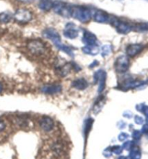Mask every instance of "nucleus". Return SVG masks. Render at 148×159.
<instances>
[{
	"label": "nucleus",
	"instance_id": "obj_1",
	"mask_svg": "<svg viewBox=\"0 0 148 159\" xmlns=\"http://www.w3.org/2000/svg\"><path fill=\"white\" fill-rule=\"evenodd\" d=\"M44 35L48 39L51 40L54 45L61 51L64 52L70 56H74V53L72 48L68 45H66L61 43V36L55 29L47 28L44 31Z\"/></svg>",
	"mask_w": 148,
	"mask_h": 159
},
{
	"label": "nucleus",
	"instance_id": "obj_2",
	"mask_svg": "<svg viewBox=\"0 0 148 159\" xmlns=\"http://www.w3.org/2000/svg\"><path fill=\"white\" fill-rule=\"evenodd\" d=\"M72 17L82 23H88L92 17V13L86 7L76 5L72 7Z\"/></svg>",
	"mask_w": 148,
	"mask_h": 159
},
{
	"label": "nucleus",
	"instance_id": "obj_3",
	"mask_svg": "<svg viewBox=\"0 0 148 159\" xmlns=\"http://www.w3.org/2000/svg\"><path fill=\"white\" fill-rule=\"evenodd\" d=\"M72 6L61 1L53 2V9L56 14L64 17H72Z\"/></svg>",
	"mask_w": 148,
	"mask_h": 159
},
{
	"label": "nucleus",
	"instance_id": "obj_4",
	"mask_svg": "<svg viewBox=\"0 0 148 159\" xmlns=\"http://www.w3.org/2000/svg\"><path fill=\"white\" fill-rule=\"evenodd\" d=\"M28 51L35 56H41L45 53V45L40 39L31 40L27 44Z\"/></svg>",
	"mask_w": 148,
	"mask_h": 159
},
{
	"label": "nucleus",
	"instance_id": "obj_5",
	"mask_svg": "<svg viewBox=\"0 0 148 159\" xmlns=\"http://www.w3.org/2000/svg\"><path fill=\"white\" fill-rule=\"evenodd\" d=\"M109 22L112 24V25L114 27L118 33L123 34V35H127L133 29V27L130 24L127 23L126 22L121 21L119 19L115 17H110Z\"/></svg>",
	"mask_w": 148,
	"mask_h": 159
},
{
	"label": "nucleus",
	"instance_id": "obj_6",
	"mask_svg": "<svg viewBox=\"0 0 148 159\" xmlns=\"http://www.w3.org/2000/svg\"><path fill=\"white\" fill-rule=\"evenodd\" d=\"M15 20L19 23H28L33 19V14L27 9H19L14 15Z\"/></svg>",
	"mask_w": 148,
	"mask_h": 159
},
{
	"label": "nucleus",
	"instance_id": "obj_7",
	"mask_svg": "<svg viewBox=\"0 0 148 159\" xmlns=\"http://www.w3.org/2000/svg\"><path fill=\"white\" fill-rule=\"evenodd\" d=\"M114 67L118 73H124L129 67V58L126 56H118L115 61Z\"/></svg>",
	"mask_w": 148,
	"mask_h": 159
},
{
	"label": "nucleus",
	"instance_id": "obj_8",
	"mask_svg": "<svg viewBox=\"0 0 148 159\" xmlns=\"http://www.w3.org/2000/svg\"><path fill=\"white\" fill-rule=\"evenodd\" d=\"M64 36L69 39H74L78 36L79 30L77 25L72 22H69L66 25L63 31Z\"/></svg>",
	"mask_w": 148,
	"mask_h": 159
},
{
	"label": "nucleus",
	"instance_id": "obj_9",
	"mask_svg": "<svg viewBox=\"0 0 148 159\" xmlns=\"http://www.w3.org/2000/svg\"><path fill=\"white\" fill-rule=\"evenodd\" d=\"M95 81L98 82V92L101 93L104 90L106 87V74L103 70H99L95 73L94 76Z\"/></svg>",
	"mask_w": 148,
	"mask_h": 159
},
{
	"label": "nucleus",
	"instance_id": "obj_10",
	"mask_svg": "<svg viewBox=\"0 0 148 159\" xmlns=\"http://www.w3.org/2000/svg\"><path fill=\"white\" fill-rule=\"evenodd\" d=\"M144 48V45L139 43L129 45L126 48L127 55L129 57H134V56L140 53V52H142Z\"/></svg>",
	"mask_w": 148,
	"mask_h": 159
},
{
	"label": "nucleus",
	"instance_id": "obj_11",
	"mask_svg": "<svg viewBox=\"0 0 148 159\" xmlns=\"http://www.w3.org/2000/svg\"><path fill=\"white\" fill-rule=\"evenodd\" d=\"M97 40V37L95 35V34H93L90 31L84 32L83 41L86 45H88V46H94V45H96Z\"/></svg>",
	"mask_w": 148,
	"mask_h": 159
},
{
	"label": "nucleus",
	"instance_id": "obj_12",
	"mask_svg": "<svg viewBox=\"0 0 148 159\" xmlns=\"http://www.w3.org/2000/svg\"><path fill=\"white\" fill-rule=\"evenodd\" d=\"M93 17H94L95 21L99 22V23H106V22H108L110 20L109 15L103 10L95 11Z\"/></svg>",
	"mask_w": 148,
	"mask_h": 159
},
{
	"label": "nucleus",
	"instance_id": "obj_13",
	"mask_svg": "<svg viewBox=\"0 0 148 159\" xmlns=\"http://www.w3.org/2000/svg\"><path fill=\"white\" fill-rule=\"evenodd\" d=\"M62 88L58 84H46L42 87L41 91L47 94H55L61 92Z\"/></svg>",
	"mask_w": 148,
	"mask_h": 159
},
{
	"label": "nucleus",
	"instance_id": "obj_14",
	"mask_svg": "<svg viewBox=\"0 0 148 159\" xmlns=\"http://www.w3.org/2000/svg\"><path fill=\"white\" fill-rule=\"evenodd\" d=\"M40 125L44 131H50L54 128V121L49 117H44L41 120Z\"/></svg>",
	"mask_w": 148,
	"mask_h": 159
},
{
	"label": "nucleus",
	"instance_id": "obj_15",
	"mask_svg": "<svg viewBox=\"0 0 148 159\" xmlns=\"http://www.w3.org/2000/svg\"><path fill=\"white\" fill-rule=\"evenodd\" d=\"M88 81L85 79H78L74 80L72 84V87L78 90H83L88 87Z\"/></svg>",
	"mask_w": 148,
	"mask_h": 159
},
{
	"label": "nucleus",
	"instance_id": "obj_16",
	"mask_svg": "<svg viewBox=\"0 0 148 159\" xmlns=\"http://www.w3.org/2000/svg\"><path fill=\"white\" fill-rule=\"evenodd\" d=\"M38 7L43 11L49 12L53 7V2L51 0H41L38 3Z\"/></svg>",
	"mask_w": 148,
	"mask_h": 159
},
{
	"label": "nucleus",
	"instance_id": "obj_17",
	"mask_svg": "<svg viewBox=\"0 0 148 159\" xmlns=\"http://www.w3.org/2000/svg\"><path fill=\"white\" fill-rule=\"evenodd\" d=\"M145 84H146L145 81H129V82H127L123 86L124 89H134L136 87H140V86L144 85Z\"/></svg>",
	"mask_w": 148,
	"mask_h": 159
},
{
	"label": "nucleus",
	"instance_id": "obj_18",
	"mask_svg": "<svg viewBox=\"0 0 148 159\" xmlns=\"http://www.w3.org/2000/svg\"><path fill=\"white\" fill-rule=\"evenodd\" d=\"M83 53L86 54L95 56L99 53V49L96 45H94V46H88V45H86V46L83 48Z\"/></svg>",
	"mask_w": 148,
	"mask_h": 159
},
{
	"label": "nucleus",
	"instance_id": "obj_19",
	"mask_svg": "<svg viewBox=\"0 0 148 159\" xmlns=\"http://www.w3.org/2000/svg\"><path fill=\"white\" fill-rule=\"evenodd\" d=\"M73 68V64H72V63H66L62 67H61L60 69H59V74H61V76H67V75L69 74L71 71V69Z\"/></svg>",
	"mask_w": 148,
	"mask_h": 159
},
{
	"label": "nucleus",
	"instance_id": "obj_20",
	"mask_svg": "<svg viewBox=\"0 0 148 159\" xmlns=\"http://www.w3.org/2000/svg\"><path fill=\"white\" fill-rule=\"evenodd\" d=\"M141 153L140 149L136 147H133L131 149L130 154H129V159H140Z\"/></svg>",
	"mask_w": 148,
	"mask_h": 159
},
{
	"label": "nucleus",
	"instance_id": "obj_21",
	"mask_svg": "<svg viewBox=\"0 0 148 159\" xmlns=\"http://www.w3.org/2000/svg\"><path fill=\"white\" fill-rule=\"evenodd\" d=\"M112 52V46L111 45H104L101 48V55L103 57H106Z\"/></svg>",
	"mask_w": 148,
	"mask_h": 159
},
{
	"label": "nucleus",
	"instance_id": "obj_22",
	"mask_svg": "<svg viewBox=\"0 0 148 159\" xmlns=\"http://www.w3.org/2000/svg\"><path fill=\"white\" fill-rule=\"evenodd\" d=\"M12 20V16L9 13L2 12L0 14V22L1 23H8Z\"/></svg>",
	"mask_w": 148,
	"mask_h": 159
},
{
	"label": "nucleus",
	"instance_id": "obj_23",
	"mask_svg": "<svg viewBox=\"0 0 148 159\" xmlns=\"http://www.w3.org/2000/svg\"><path fill=\"white\" fill-rule=\"evenodd\" d=\"M134 28L136 31H147L148 30V22H142V23H138L135 25Z\"/></svg>",
	"mask_w": 148,
	"mask_h": 159
},
{
	"label": "nucleus",
	"instance_id": "obj_24",
	"mask_svg": "<svg viewBox=\"0 0 148 159\" xmlns=\"http://www.w3.org/2000/svg\"><path fill=\"white\" fill-rule=\"evenodd\" d=\"M111 150L112 153L117 154V155H120L123 151V148L119 146V145H115V146L111 148Z\"/></svg>",
	"mask_w": 148,
	"mask_h": 159
},
{
	"label": "nucleus",
	"instance_id": "obj_25",
	"mask_svg": "<svg viewBox=\"0 0 148 159\" xmlns=\"http://www.w3.org/2000/svg\"><path fill=\"white\" fill-rule=\"evenodd\" d=\"M133 147H134V143L132 141H127L126 143H124V145H123V146H122L123 148L126 149V150H127V151L131 150Z\"/></svg>",
	"mask_w": 148,
	"mask_h": 159
},
{
	"label": "nucleus",
	"instance_id": "obj_26",
	"mask_svg": "<svg viewBox=\"0 0 148 159\" xmlns=\"http://www.w3.org/2000/svg\"><path fill=\"white\" fill-rule=\"evenodd\" d=\"M142 136V133L139 130H134L132 134V137L134 140H140Z\"/></svg>",
	"mask_w": 148,
	"mask_h": 159
},
{
	"label": "nucleus",
	"instance_id": "obj_27",
	"mask_svg": "<svg viewBox=\"0 0 148 159\" xmlns=\"http://www.w3.org/2000/svg\"><path fill=\"white\" fill-rule=\"evenodd\" d=\"M134 121L136 124L138 125H142L143 122H144V120H143V118L142 117H140V116H135V117H134Z\"/></svg>",
	"mask_w": 148,
	"mask_h": 159
},
{
	"label": "nucleus",
	"instance_id": "obj_28",
	"mask_svg": "<svg viewBox=\"0 0 148 159\" xmlns=\"http://www.w3.org/2000/svg\"><path fill=\"white\" fill-rule=\"evenodd\" d=\"M127 138H129V135L124 133H121L120 135H118V140H119L120 141H124V140H126Z\"/></svg>",
	"mask_w": 148,
	"mask_h": 159
},
{
	"label": "nucleus",
	"instance_id": "obj_29",
	"mask_svg": "<svg viewBox=\"0 0 148 159\" xmlns=\"http://www.w3.org/2000/svg\"><path fill=\"white\" fill-rule=\"evenodd\" d=\"M141 112L144 113L145 116L147 117V116H148V106H146V105H145V104H144V106H143V107L142 109V111H141Z\"/></svg>",
	"mask_w": 148,
	"mask_h": 159
},
{
	"label": "nucleus",
	"instance_id": "obj_30",
	"mask_svg": "<svg viewBox=\"0 0 148 159\" xmlns=\"http://www.w3.org/2000/svg\"><path fill=\"white\" fill-rule=\"evenodd\" d=\"M5 123L2 120H0V132H2L5 129Z\"/></svg>",
	"mask_w": 148,
	"mask_h": 159
},
{
	"label": "nucleus",
	"instance_id": "obj_31",
	"mask_svg": "<svg viewBox=\"0 0 148 159\" xmlns=\"http://www.w3.org/2000/svg\"><path fill=\"white\" fill-rule=\"evenodd\" d=\"M111 153H112V152H111V150L109 149V150H106V151H104V156H106V157H110L111 156Z\"/></svg>",
	"mask_w": 148,
	"mask_h": 159
},
{
	"label": "nucleus",
	"instance_id": "obj_32",
	"mask_svg": "<svg viewBox=\"0 0 148 159\" xmlns=\"http://www.w3.org/2000/svg\"><path fill=\"white\" fill-rule=\"evenodd\" d=\"M142 133L148 134V125L147 124V125H145L142 127Z\"/></svg>",
	"mask_w": 148,
	"mask_h": 159
},
{
	"label": "nucleus",
	"instance_id": "obj_33",
	"mask_svg": "<svg viewBox=\"0 0 148 159\" xmlns=\"http://www.w3.org/2000/svg\"><path fill=\"white\" fill-rule=\"evenodd\" d=\"M124 117H127V118H131V117H132V113L130 112H129V111H127V112H126L124 113Z\"/></svg>",
	"mask_w": 148,
	"mask_h": 159
},
{
	"label": "nucleus",
	"instance_id": "obj_34",
	"mask_svg": "<svg viewBox=\"0 0 148 159\" xmlns=\"http://www.w3.org/2000/svg\"><path fill=\"white\" fill-rule=\"evenodd\" d=\"M98 61H94V62L92 63V65L90 66V67H93V66H95L98 65Z\"/></svg>",
	"mask_w": 148,
	"mask_h": 159
},
{
	"label": "nucleus",
	"instance_id": "obj_35",
	"mask_svg": "<svg viewBox=\"0 0 148 159\" xmlns=\"http://www.w3.org/2000/svg\"><path fill=\"white\" fill-rule=\"evenodd\" d=\"M118 159H127V158L126 157V156H121L119 158H118Z\"/></svg>",
	"mask_w": 148,
	"mask_h": 159
},
{
	"label": "nucleus",
	"instance_id": "obj_36",
	"mask_svg": "<svg viewBox=\"0 0 148 159\" xmlns=\"http://www.w3.org/2000/svg\"><path fill=\"white\" fill-rule=\"evenodd\" d=\"M2 89H3V87H2V84L0 83V93L2 92Z\"/></svg>",
	"mask_w": 148,
	"mask_h": 159
},
{
	"label": "nucleus",
	"instance_id": "obj_37",
	"mask_svg": "<svg viewBox=\"0 0 148 159\" xmlns=\"http://www.w3.org/2000/svg\"><path fill=\"white\" fill-rule=\"evenodd\" d=\"M146 122H147V124L148 125V116L147 117V119H146Z\"/></svg>",
	"mask_w": 148,
	"mask_h": 159
}]
</instances>
